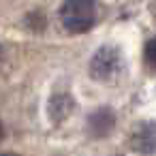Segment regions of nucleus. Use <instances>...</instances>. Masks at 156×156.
Wrapping results in <instances>:
<instances>
[{
	"instance_id": "f257e3e1",
	"label": "nucleus",
	"mask_w": 156,
	"mask_h": 156,
	"mask_svg": "<svg viewBox=\"0 0 156 156\" xmlns=\"http://www.w3.org/2000/svg\"><path fill=\"white\" fill-rule=\"evenodd\" d=\"M96 7L94 0H64L60 9V22L71 34L88 32L94 26Z\"/></svg>"
},
{
	"instance_id": "f03ea898",
	"label": "nucleus",
	"mask_w": 156,
	"mask_h": 156,
	"mask_svg": "<svg viewBox=\"0 0 156 156\" xmlns=\"http://www.w3.org/2000/svg\"><path fill=\"white\" fill-rule=\"evenodd\" d=\"M118 66H120L118 51L113 47H101L90 62V75L98 81H105V79H111L115 75Z\"/></svg>"
},
{
	"instance_id": "0eeeda50",
	"label": "nucleus",
	"mask_w": 156,
	"mask_h": 156,
	"mask_svg": "<svg viewBox=\"0 0 156 156\" xmlns=\"http://www.w3.org/2000/svg\"><path fill=\"white\" fill-rule=\"evenodd\" d=\"M0 137H2V124H0Z\"/></svg>"
},
{
	"instance_id": "20e7f679",
	"label": "nucleus",
	"mask_w": 156,
	"mask_h": 156,
	"mask_svg": "<svg viewBox=\"0 0 156 156\" xmlns=\"http://www.w3.org/2000/svg\"><path fill=\"white\" fill-rule=\"evenodd\" d=\"M71 109H73V101H71L66 94H56V96L51 98V109H49V113H51V118H54L56 122H62V120L71 113Z\"/></svg>"
},
{
	"instance_id": "423d86ee",
	"label": "nucleus",
	"mask_w": 156,
	"mask_h": 156,
	"mask_svg": "<svg viewBox=\"0 0 156 156\" xmlns=\"http://www.w3.org/2000/svg\"><path fill=\"white\" fill-rule=\"evenodd\" d=\"M143 56H145V62H147V64H150L152 69H156V37L147 41V45H145V51H143Z\"/></svg>"
},
{
	"instance_id": "39448f33",
	"label": "nucleus",
	"mask_w": 156,
	"mask_h": 156,
	"mask_svg": "<svg viewBox=\"0 0 156 156\" xmlns=\"http://www.w3.org/2000/svg\"><path fill=\"white\" fill-rule=\"evenodd\" d=\"M137 141H141V143H139L141 150H154V147H156V126H154V124L141 126Z\"/></svg>"
},
{
	"instance_id": "7ed1b4c3",
	"label": "nucleus",
	"mask_w": 156,
	"mask_h": 156,
	"mask_svg": "<svg viewBox=\"0 0 156 156\" xmlns=\"http://www.w3.org/2000/svg\"><path fill=\"white\" fill-rule=\"evenodd\" d=\"M113 124H115V118H113V113H111L109 109H98V111L90 118V128H92V133H94L96 137L107 135V133L113 128Z\"/></svg>"
}]
</instances>
